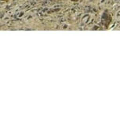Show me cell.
<instances>
[{
  "mask_svg": "<svg viewBox=\"0 0 120 120\" xmlns=\"http://www.w3.org/2000/svg\"><path fill=\"white\" fill-rule=\"evenodd\" d=\"M58 1H63V0H58Z\"/></svg>",
  "mask_w": 120,
  "mask_h": 120,
  "instance_id": "cell-4",
  "label": "cell"
},
{
  "mask_svg": "<svg viewBox=\"0 0 120 120\" xmlns=\"http://www.w3.org/2000/svg\"><path fill=\"white\" fill-rule=\"evenodd\" d=\"M112 22V17L108 12V10L104 11L102 16H101V24L104 27L105 29H108L110 27V24Z\"/></svg>",
  "mask_w": 120,
  "mask_h": 120,
  "instance_id": "cell-1",
  "label": "cell"
},
{
  "mask_svg": "<svg viewBox=\"0 0 120 120\" xmlns=\"http://www.w3.org/2000/svg\"><path fill=\"white\" fill-rule=\"evenodd\" d=\"M71 2H74V3H77V2H79V0H71Z\"/></svg>",
  "mask_w": 120,
  "mask_h": 120,
  "instance_id": "cell-2",
  "label": "cell"
},
{
  "mask_svg": "<svg viewBox=\"0 0 120 120\" xmlns=\"http://www.w3.org/2000/svg\"><path fill=\"white\" fill-rule=\"evenodd\" d=\"M2 2H9V1H10V0H1Z\"/></svg>",
  "mask_w": 120,
  "mask_h": 120,
  "instance_id": "cell-3",
  "label": "cell"
}]
</instances>
